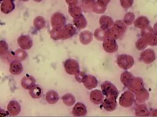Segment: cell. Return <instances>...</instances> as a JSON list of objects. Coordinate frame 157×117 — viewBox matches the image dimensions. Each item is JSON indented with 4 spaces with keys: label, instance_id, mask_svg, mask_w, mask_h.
<instances>
[{
    "label": "cell",
    "instance_id": "6da1fadb",
    "mask_svg": "<svg viewBox=\"0 0 157 117\" xmlns=\"http://www.w3.org/2000/svg\"><path fill=\"white\" fill-rule=\"evenodd\" d=\"M76 32L75 27L71 24L60 28L53 29L50 32V36L53 40H64L72 37Z\"/></svg>",
    "mask_w": 157,
    "mask_h": 117
},
{
    "label": "cell",
    "instance_id": "7a4b0ae2",
    "mask_svg": "<svg viewBox=\"0 0 157 117\" xmlns=\"http://www.w3.org/2000/svg\"><path fill=\"white\" fill-rule=\"evenodd\" d=\"M126 24L122 20H117L112 27L107 30L106 38L117 40L121 37L126 31Z\"/></svg>",
    "mask_w": 157,
    "mask_h": 117
},
{
    "label": "cell",
    "instance_id": "3957f363",
    "mask_svg": "<svg viewBox=\"0 0 157 117\" xmlns=\"http://www.w3.org/2000/svg\"><path fill=\"white\" fill-rule=\"evenodd\" d=\"M102 92L106 97L117 99L119 92L117 87L109 81H105L101 85Z\"/></svg>",
    "mask_w": 157,
    "mask_h": 117
},
{
    "label": "cell",
    "instance_id": "277c9868",
    "mask_svg": "<svg viewBox=\"0 0 157 117\" xmlns=\"http://www.w3.org/2000/svg\"><path fill=\"white\" fill-rule=\"evenodd\" d=\"M141 35L145 38L148 45L152 46L157 45V35L153 32V27L151 26L142 29Z\"/></svg>",
    "mask_w": 157,
    "mask_h": 117
},
{
    "label": "cell",
    "instance_id": "5b68a950",
    "mask_svg": "<svg viewBox=\"0 0 157 117\" xmlns=\"http://www.w3.org/2000/svg\"><path fill=\"white\" fill-rule=\"evenodd\" d=\"M118 66L123 69H130L134 65V58L128 54H121L117 58Z\"/></svg>",
    "mask_w": 157,
    "mask_h": 117
},
{
    "label": "cell",
    "instance_id": "8992f818",
    "mask_svg": "<svg viewBox=\"0 0 157 117\" xmlns=\"http://www.w3.org/2000/svg\"><path fill=\"white\" fill-rule=\"evenodd\" d=\"M63 65L65 71L69 74L76 75L80 73V65L76 60L72 58L67 59Z\"/></svg>",
    "mask_w": 157,
    "mask_h": 117
},
{
    "label": "cell",
    "instance_id": "52a82bcc",
    "mask_svg": "<svg viewBox=\"0 0 157 117\" xmlns=\"http://www.w3.org/2000/svg\"><path fill=\"white\" fill-rule=\"evenodd\" d=\"M134 102V95L131 91H125L119 99V103L121 106L124 108L130 107Z\"/></svg>",
    "mask_w": 157,
    "mask_h": 117
},
{
    "label": "cell",
    "instance_id": "ba28073f",
    "mask_svg": "<svg viewBox=\"0 0 157 117\" xmlns=\"http://www.w3.org/2000/svg\"><path fill=\"white\" fill-rule=\"evenodd\" d=\"M66 18L63 14L56 12L53 13L51 18V23L53 27L60 28L66 25Z\"/></svg>",
    "mask_w": 157,
    "mask_h": 117
},
{
    "label": "cell",
    "instance_id": "9c48e42d",
    "mask_svg": "<svg viewBox=\"0 0 157 117\" xmlns=\"http://www.w3.org/2000/svg\"><path fill=\"white\" fill-rule=\"evenodd\" d=\"M140 58L146 64L151 63L156 59L155 52L151 49H146L140 53Z\"/></svg>",
    "mask_w": 157,
    "mask_h": 117
},
{
    "label": "cell",
    "instance_id": "30bf717a",
    "mask_svg": "<svg viewBox=\"0 0 157 117\" xmlns=\"http://www.w3.org/2000/svg\"><path fill=\"white\" fill-rule=\"evenodd\" d=\"M102 46L106 52L110 53L116 52L118 48L115 40L113 38H105L103 41Z\"/></svg>",
    "mask_w": 157,
    "mask_h": 117
},
{
    "label": "cell",
    "instance_id": "8fae6325",
    "mask_svg": "<svg viewBox=\"0 0 157 117\" xmlns=\"http://www.w3.org/2000/svg\"><path fill=\"white\" fill-rule=\"evenodd\" d=\"M19 46L23 49H29L33 46V40L28 35H21L17 40Z\"/></svg>",
    "mask_w": 157,
    "mask_h": 117
},
{
    "label": "cell",
    "instance_id": "7c38bea8",
    "mask_svg": "<svg viewBox=\"0 0 157 117\" xmlns=\"http://www.w3.org/2000/svg\"><path fill=\"white\" fill-rule=\"evenodd\" d=\"M87 110L85 105L82 102H77L72 108V115L76 116H84L86 115Z\"/></svg>",
    "mask_w": 157,
    "mask_h": 117
},
{
    "label": "cell",
    "instance_id": "4fadbf2b",
    "mask_svg": "<svg viewBox=\"0 0 157 117\" xmlns=\"http://www.w3.org/2000/svg\"><path fill=\"white\" fill-rule=\"evenodd\" d=\"M116 99H117L113 98L106 97L102 102V106L104 109L109 112H112L115 110L117 107Z\"/></svg>",
    "mask_w": 157,
    "mask_h": 117
},
{
    "label": "cell",
    "instance_id": "5bb4252c",
    "mask_svg": "<svg viewBox=\"0 0 157 117\" xmlns=\"http://www.w3.org/2000/svg\"><path fill=\"white\" fill-rule=\"evenodd\" d=\"M82 82L83 83L85 87L89 90L96 87L98 85V80L96 78L91 75L85 74Z\"/></svg>",
    "mask_w": 157,
    "mask_h": 117
},
{
    "label": "cell",
    "instance_id": "9a60e30c",
    "mask_svg": "<svg viewBox=\"0 0 157 117\" xmlns=\"http://www.w3.org/2000/svg\"><path fill=\"white\" fill-rule=\"evenodd\" d=\"M143 87H144V84L142 79L140 77H134L128 88L130 91L136 93Z\"/></svg>",
    "mask_w": 157,
    "mask_h": 117
},
{
    "label": "cell",
    "instance_id": "2e32d148",
    "mask_svg": "<svg viewBox=\"0 0 157 117\" xmlns=\"http://www.w3.org/2000/svg\"><path fill=\"white\" fill-rule=\"evenodd\" d=\"M21 106L17 101H11L7 105V111L10 116H17L20 112Z\"/></svg>",
    "mask_w": 157,
    "mask_h": 117
},
{
    "label": "cell",
    "instance_id": "e0dca14e",
    "mask_svg": "<svg viewBox=\"0 0 157 117\" xmlns=\"http://www.w3.org/2000/svg\"><path fill=\"white\" fill-rule=\"evenodd\" d=\"M150 96L149 92L144 87L136 92V99L138 103L141 104L147 101Z\"/></svg>",
    "mask_w": 157,
    "mask_h": 117
},
{
    "label": "cell",
    "instance_id": "ac0fdd59",
    "mask_svg": "<svg viewBox=\"0 0 157 117\" xmlns=\"http://www.w3.org/2000/svg\"><path fill=\"white\" fill-rule=\"evenodd\" d=\"M104 94L99 90H94L90 93V100L95 104H99L104 101Z\"/></svg>",
    "mask_w": 157,
    "mask_h": 117
},
{
    "label": "cell",
    "instance_id": "d6986e66",
    "mask_svg": "<svg viewBox=\"0 0 157 117\" xmlns=\"http://www.w3.org/2000/svg\"><path fill=\"white\" fill-rule=\"evenodd\" d=\"M134 24L135 27L137 28L144 29L148 26H149L150 24V21L148 20V18L145 16H140L137 17L134 21Z\"/></svg>",
    "mask_w": 157,
    "mask_h": 117
},
{
    "label": "cell",
    "instance_id": "ffe728a7",
    "mask_svg": "<svg viewBox=\"0 0 157 117\" xmlns=\"http://www.w3.org/2000/svg\"><path fill=\"white\" fill-rule=\"evenodd\" d=\"M23 65L21 62L18 60L13 61L10 65L9 71L13 75L20 74L23 72Z\"/></svg>",
    "mask_w": 157,
    "mask_h": 117
},
{
    "label": "cell",
    "instance_id": "44dd1931",
    "mask_svg": "<svg viewBox=\"0 0 157 117\" xmlns=\"http://www.w3.org/2000/svg\"><path fill=\"white\" fill-rule=\"evenodd\" d=\"M35 79L28 74L24 76L21 80V85L25 89L29 90L34 85H35Z\"/></svg>",
    "mask_w": 157,
    "mask_h": 117
},
{
    "label": "cell",
    "instance_id": "7402d4cb",
    "mask_svg": "<svg viewBox=\"0 0 157 117\" xmlns=\"http://www.w3.org/2000/svg\"><path fill=\"white\" fill-rule=\"evenodd\" d=\"M99 23L102 29L107 30L113 24V21L112 18L108 16L103 15L99 19Z\"/></svg>",
    "mask_w": 157,
    "mask_h": 117
},
{
    "label": "cell",
    "instance_id": "603a6c76",
    "mask_svg": "<svg viewBox=\"0 0 157 117\" xmlns=\"http://www.w3.org/2000/svg\"><path fill=\"white\" fill-rule=\"evenodd\" d=\"M29 94L34 99H37L42 96L43 94V90L39 85H34L29 90Z\"/></svg>",
    "mask_w": 157,
    "mask_h": 117
},
{
    "label": "cell",
    "instance_id": "cb8c5ba5",
    "mask_svg": "<svg viewBox=\"0 0 157 117\" xmlns=\"http://www.w3.org/2000/svg\"><path fill=\"white\" fill-rule=\"evenodd\" d=\"M134 77V76L130 72L125 71L121 74L120 80H121V82H122V83L126 87L128 88Z\"/></svg>",
    "mask_w": 157,
    "mask_h": 117
},
{
    "label": "cell",
    "instance_id": "d4e9b609",
    "mask_svg": "<svg viewBox=\"0 0 157 117\" xmlns=\"http://www.w3.org/2000/svg\"><path fill=\"white\" fill-rule=\"evenodd\" d=\"M73 23L74 26L78 29H84L87 25V21L86 20V18L83 15H82V14L76 18H74Z\"/></svg>",
    "mask_w": 157,
    "mask_h": 117
},
{
    "label": "cell",
    "instance_id": "484cf974",
    "mask_svg": "<svg viewBox=\"0 0 157 117\" xmlns=\"http://www.w3.org/2000/svg\"><path fill=\"white\" fill-rule=\"evenodd\" d=\"M80 42L83 44H89L93 38V34L90 31L84 30L82 32L79 36Z\"/></svg>",
    "mask_w": 157,
    "mask_h": 117
},
{
    "label": "cell",
    "instance_id": "4316f807",
    "mask_svg": "<svg viewBox=\"0 0 157 117\" xmlns=\"http://www.w3.org/2000/svg\"><path fill=\"white\" fill-rule=\"evenodd\" d=\"M136 115L138 116H150V112L146 105L139 104L135 109Z\"/></svg>",
    "mask_w": 157,
    "mask_h": 117
},
{
    "label": "cell",
    "instance_id": "83f0119b",
    "mask_svg": "<svg viewBox=\"0 0 157 117\" xmlns=\"http://www.w3.org/2000/svg\"><path fill=\"white\" fill-rule=\"evenodd\" d=\"M46 101L49 104H55L59 99L58 93L54 90H49L46 93Z\"/></svg>",
    "mask_w": 157,
    "mask_h": 117
},
{
    "label": "cell",
    "instance_id": "f1b7e54d",
    "mask_svg": "<svg viewBox=\"0 0 157 117\" xmlns=\"http://www.w3.org/2000/svg\"><path fill=\"white\" fill-rule=\"evenodd\" d=\"M106 32L107 30L102 29L101 27L96 29L94 31V36L98 40L100 41H104L106 38Z\"/></svg>",
    "mask_w": 157,
    "mask_h": 117
},
{
    "label": "cell",
    "instance_id": "f546056e",
    "mask_svg": "<svg viewBox=\"0 0 157 117\" xmlns=\"http://www.w3.org/2000/svg\"><path fill=\"white\" fill-rule=\"evenodd\" d=\"M62 99L64 103L67 106H71L74 105V104L75 102V97L72 94L69 93L66 94L64 96L62 97Z\"/></svg>",
    "mask_w": 157,
    "mask_h": 117
},
{
    "label": "cell",
    "instance_id": "4dcf8cb0",
    "mask_svg": "<svg viewBox=\"0 0 157 117\" xmlns=\"http://www.w3.org/2000/svg\"><path fill=\"white\" fill-rule=\"evenodd\" d=\"M34 26L39 29L44 27L45 26V18L42 16L36 17L34 20Z\"/></svg>",
    "mask_w": 157,
    "mask_h": 117
},
{
    "label": "cell",
    "instance_id": "1f68e13d",
    "mask_svg": "<svg viewBox=\"0 0 157 117\" xmlns=\"http://www.w3.org/2000/svg\"><path fill=\"white\" fill-rule=\"evenodd\" d=\"M135 20V15L132 12H128L124 16L123 21L126 25H131Z\"/></svg>",
    "mask_w": 157,
    "mask_h": 117
},
{
    "label": "cell",
    "instance_id": "d6a6232c",
    "mask_svg": "<svg viewBox=\"0 0 157 117\" xmlns=\"http://www.w3.org/2000/svg\"><path fill=\"white\" fill-rule=\"evenodd\" d=\"M148 44H147L146 40L144 37H141L137 40L136 43V47L138 50H144L145 49Z\"/></svg>",
    "mask_w": 157,
    "mask_h": 117
},
{
    "label": "cell",
    "instance_id": "836d02e7",
    "mask_svg": "<svg viewBox=\"0 0 157 117\" xmlns=\"http://www.w3.org/2000/svg\"><path fill=\"white\" fill-rule=\"evenodd\" d=\"M14 57H15L17 60H23L27 57V52L23 49H18L15 52Z\"/></svg>",
    "mask_w": 157,
    "mask_h": 117
},
{
    "label": "cell",
    "instance_id": "e575fe53",
    "mask_svg": "<svg viewBox=\"0 0 157 117\" xmlns=\"http://www.w3.org/2000/svg\"><path fill=\"white\" fill-rule=\"evenodd\" d=\"M69 12L71 15L74 18L82 14V11L79 7H75L74 6H70Z\"/></svg>",
    "mask_w": 157,
    "mask_h": 117
},
{
    "label": "cell",
    "instance_id": "d590c367",
    "mask_svg": "<svg viewBox=\"0 0 157 117\" xmlns=\"http://www.w3.org/2000/svg\"><path fill=\"white\" fill-rule=\"evenodd\" d=\"M121 6L124 9L131 7L133 4V0H120Z\"/></svg>",
    "mask_w": 157,
    "mask_h": 117
},
{
    "label": "cell",
    "instance_id": "8d00e7d4",
    "mask_svg": "<svg viewBox=\"0 0 157 117\" xmlns=\"http://www.w3.org/2000/svg\"><path fill=\"white\" fill-rule=\"evenodd\" d=\"M150 116H157V109L153 110L152 111H151V112H150Z\"/></svg>",
    "mask_w": 157,
    "mask_h": 117
},
{
    "label": "cell",
    "instance_id": "74e56055",
    "mask_svg": "<svg viewBox=\"0 0 157 117\" xmlns=\"http://www.w3.org/2000/svg\"><path fill=\"white\" fill-rule=\"evenodd\" d=\"M153 32L157 35V23H156L153 26Z\"/></svg>",
    "mask_w": 157,
    "mask_h": 117
},
{
    "label": "cell",
    "instance_id": "f35d334b",
    "mask_svg": "<svg viewBox=\"0 0 157 117\" xmlns=\"http://www.w3.org/2000/svg\"><path fill=\"white\" fill-rule=\"evenodd\" d=\"M34 1H37V2H40V1H41L42 0H34Z\"/></svg>",
    "mask_w": 157,
    "mask_h": 117
}]
</instances>
